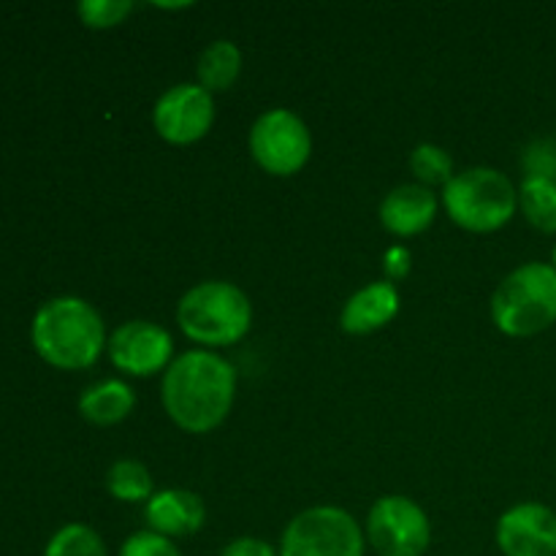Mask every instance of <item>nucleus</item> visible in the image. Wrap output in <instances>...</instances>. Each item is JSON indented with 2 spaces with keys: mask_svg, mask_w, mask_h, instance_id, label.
I'll return each instance as SVG.
<instances>
[{
  "mask_svg": "<svg viewBox=\"0 0 556 556\" xmlns=\"http://www.w3.org/2000/svg\"><path fill=\"white\" fill-rule=\"evenodd\" d=\"M152 125L168 144H195L215 125V98L201 85H174L157 98Z\"/></svg>",
  "mask_w": 556,
  "mask_h": 556,
  "instance_id": "1a4fd4ad",
  "label": "nucleus"
},
{
  "mask_svg": "<svg viewBox=\"0 0 556 556\" xmlns=\"http://www.w3.org/2000/svg\"><path fill=\"white\" fill-rule=\"evenodd\" d=\"M250 155L271 177H293L313 155L307 123L291 109H269L250 128Z\"/></svg>",
  "mask_w": 556,
  "mask_h": 556,
  "instance_id": "0eeeda50",
  "label": "nucleus"
},
{
  "mask_svg": "<svg viewBox=\"0 0 556 556\" xmlns=\"http://www.w3.org/2000/svg\"><path fill=\"white\" fill-rule=\"evenodd\" d=\"M43 556H109L106 543L92 527L65 525L52 535Z\"/></svg>",
  "mask_w": 556,
  "mask_h": 556,
  "instance_id": "6ab92c4d",
  "label": "nucleus"
},
{
  "mask_svg": "<svg viewBox=\"0 0 556 556\" xmlns=\"http://www.w3.org/2000/svg\"><path fill=\"white\" fill-rule=\"evenodd\" d=\"M380 226L394 237H418L438 215V199L424 185H400L380 201Z\"/></svg>",
  "mask_w": 556,
  "mask_h": 556,
  "instance_id": "ddd939ff",
  "label": "nucleus"
},
{
  "mask_svg": "<svg viewBox=\"0 0 556 556\" xmlns=\"http://www.w3.org/2000/svg\"><path fill=\"white\" fill-rule=\"evenodd\" d=\"M410 266H413V255H410V250L405 248V244H394V248L386 250L383 269H386V277H389V282L407 277Z\"/></svg>",
  "mask_w": 556,
  "mask_h": 556,
  "instance_id": "393cba45",
  "label": "nucleus"
},
{
  "mask_svg": "<svg viewBox=\"0 0 556 556\" xmlns=\"http://www.w3.org/2000/svg\"><path fill=\"white\" fill-rule=\"evenodd\" d=\"M147 530L155 535L168 538H188L204 527L206 505L204 500L188 489H163L150 497L144 505Z\"/></svg>",
  "mask_w": 556,
  "mask_h": 556,
  "instance_id": "f8f14e48",
  "label": "nucleus"
},
{
  "mask_svg": "<svg viewBox=\"0 0 556 556\" xmlns=\"http://www.w3.org/2000/svg\"><path fill=\"white\" fill-rule=\"evenodd\" d=\"M400 313V291L394 282L380 280L362 288L345 302L340 315V326L345 334L367 337L386 329Z\"/></svg>",
  "mask_w": 556,
  "mask_h": 556,
  "instance_id": "4468645a",
  "label": "nucleus"
},
{
  "mask_svg": "<svg viewBox=\"0 0 556 556\" xmlns=\"http://www.w3.org/2000/svg\"><path fill=\"white\" fill-rule=\"evenodd\" d=\"M220 556H280L275 546L264 538H253V535H242V538H233L223 546Z\"/></svg>",
  "mask_w": 556,
  "mask_h": 556,
  "instance_id": "b1692460",
  "label": "nucleus"
},
{
  "mask_svg": "<svg viewBox=\"0 0 556 556\" xmlns=\"http://www.w3.org/2000/svg\"><path fill=\"white\" fill-rule=\"evenodd\" d=\"M136 394L123 380H101L79 396V413L96 427H114L134 413Z\"/></svg>",
  "mask_w": 556,
  "mask_h": 556,
  "instance_id": "2eb2a0df",
  "label": "nucleus"
},
{
  "mask_svg": "<svg viewBox=\"0 0 556 556\" xmlns=\"http://www.w3.org/2000/svg\"><path fill=\"white\" fill-rule=\"evenodd\" d=\"M527 168H530L527 177H546L556 182V144H552V141H541V144L532 147V150L527 152Z\"/></svg>",
  "mask_w": 556,
  "mask_h": 556,
  "instance_id": "5701e85b",
  "label": "nucleus"
},
{
  "mask_svg": "<svg viewBox=\"0 0 556 556\" xmlns=\"http://www.w3.org/2000/svg\"><path fill=\"white\" fill-rule=\"evenodd\" d=\"M195 74H199V85L212 96L231 90L233 81L242 74V52L228 38H217L201 52Z\"/></svg>",
  "mask_w": 556,
  "mask_h": 556,
  "instance_id": "dca6fc26",
  "label": "nucleus"
},
{
  "mask_svg": "<svg viewBox=\"0 0 556 556\" xmlns=\"http://www.w3.org/2000/svg\"><path fill=\"white\" fill-rule=\"evenodd\" d=\"M494 541L503 556H556V514L541 503L514 505L500 516Z\"/></svg>",
  "mask_w": 556,
  "mask_h": 556,
  "instance_id": "9b49d317",
  "label": "nucleus"
},
{
  "mask_svg": "<svg viewBox=\"0 0 556 556\" xmlns=\"http://www.w3.org/2000/svg\"><path fill=\"white\" fill-rule=\"evenodd\" d=\"M364 535L380 556H424L432 543V521L410 497L389 494L372 505Z\"/></svg>",
  "mask_w": 556,
  "mask_h": 556,
  "instance_id": "6e6552de",
  "label": "nucleus"
},
{
  "mask_svg": "<svg viewBox=\"0 0 556 556\" xmlns=\"http://www.w3.org/2000/svg\"><path fill=\"white\" fill-rule=\"evenodd\" d=\"M519 210L532 228L556 233V182L546 177H525L519 188Z\"/></svg>",
  "mask_w": 556,
  "mask_h": 556,
  "instance_id": "f3484780",
  "label": "nucleus"
},
{
  "mask_svg": "<svg viewBox=\"0 0 556 556\" xmlns=\"http://www.w3.org/2000/svg\"><path fill=\"white\" fill-rule=\"evenodd\" d=\"M30 340L49 367L65 372L92 367L109 342L101 313L79 296H58L41 304L33 318Z\"/></svg>",
  "mask_w": 556,
  "mask_h": 556,
  "instance_id": "f03ea898",
  "label": "nucleus"
},
{
  "mask_svg": "<svg viewBox=\"0 0 556 556\" xmlns=\"http://www.w3.org/2000/svg\"><path fill=\"white\" fill-rule=\"evenodd\" d=\"M106 492L119 503H150L155 494L150 467L136 459H119L106 472Z\"/></svg>",
  "mask_w": 556,
  "mask_h": 556,
  "instance_id": "a211bd4d",
  "label": "nucleus"
},
{
  "mask_svg": "<svg viewBox=\"0 0 556 556\" xmlns=\"http://www.w3.org/2000/svg\"><path fill=\"white\" fill-rule=\"evenodd\" d=\"M492 320L503 334L525 340L556 324V269L530 261L510 271L492 296Z\"/></svg>",
  "mask_w": 556,
  "mask_h": 556,
  "instance_id": "20e7f679",
  "label": "nucleus"
},
{
  "mask_svg": "<svg viewBox=\"0 0 556 556\" xmlns=\"http://www.w3.org/2000/svg\"><path fill=\"white\" fill-rule=\"evenodd\" d=\"M106 353L119 372L130 378H150L166 372L174 362V337L152 320H128L109 334Z\"/></svg>",
  "mask_w": 556,
  "mask_h": 556,
  "instance_id": "9d476101",
  "label": "nucleus"
},
{
  "mask_svg": "<svg viewBox=\"0 0 556 556\" xmlns=\"http://www.w3.org/2000/svg\"><path fill=\"white\" fill-rule=\"evenodd\" d=\"M134 3L130 0H85L76 5L81 25L92 27V30H106V27H117L130 16Z\"/></svg>",
  "mask_w": 556,
  "mask_h": 556,
  "instance_id": "412c9836",
  "label": "nucleus"
},
{
  "mask_svg": "<svg viewBox=\"0 0 556 556\" xmlns=\"http://www.w3.org/2000/svg\"><path fill=\"white\" fill-rule=\"evenodd\" d=\"M443 206L451 220L470 233H494L514 220L519 190L508 174L492 166H476L454 174L443 188Z\"/></svg>",
  "mask_w": 556,
  "mask_h": 556,
  "instance_id": "39448f33",
  "label": "nucleus"
},
{
  "mask_svg": "<svg viewBox=\"0 0 556 556\" xmlns=\"http://www.w3.org/2000/svg\"><path fill=\"white\" fill-rule=\"evenodd\" d=\"M117 556H182V554H179V548L174 546V541H168V538L155 535V532L150 530H141L125 538Z\"/></svg>",
  "mask_w": 556,
  "mask_h": 556,
  "instance_id": "4be33fe9",
  "label": "nucleus"
},
{
  "mask_svg": "<svg viewBox=\"0 0 556 556\" xmlns=\"http://www.w3.org/2000/svg\"><path fill=\"white\" fill-rule=\"evenodd\" d=\"M177 324L195 345H237L253 326V304L233 282L206 280L179 299Z\"/></svg>",
  "mask_w": 556,
  "mask_h": 556,
  "instance_id": "7ed1b4c3",
  "label": "nucleus"
},
{
  "mask_svg": "<svg viewBox=\"0 0 556 556\" xmlns=\"http://www.w3.org/2000/svg\"><path fill=\"white\" fill-rule=\"evenodd\" d=\"M237 400V369L212 351H188L163 372L161 402L166 416L188 434L220 427Z\"/></svg>",
  "mask_w": 556,
  "mask_h": 556,
  "instance_id": "f257e3e1",
  "label": "nucleus"
},
{
  "mask_svg": "<svg viewBox=\"0 0 556 556\" xmlns=\"http://www.w3.org/2000/svg\"><path fill=\"white\" fill-rule=\"evenodd\" d=\"M367 535L348 510L318 505L293 516L280 538V556H364Z\"/></svg>",
  "mask_w": 556,
  "mask_h": 556,
  "instance_id": "423d86ee",
  "label": "nucleus"
},
{
  "mask_svg": "<svg viewBox=\"0 0 556 556\" xmlns=\"http://www.w3.org/2000/svg\"><path fill=\"white\" fill-rule=\"evenodd\" d=\"M552 266L556 269V244H554V250H552Z\"/></svg>",
  "mask_w": 556,
  "mask_h": 556,
  "instance_id": "a878e982",
  "label": "nucleus"
},
{
  "mask_svg": "<svg viewBox=\"0 0 556 556\" xmlns=\"http://www.w3.org/2000/svg\"><path fill=\"white\" fill-rule=\"evenodd\" d=\"M410 172L424 188H434V185L445 188L454 179V157L438 144H418L410 152Z\"/></svg>",
  "mask_w": 556,
  "mask_h": 556,
  "instance_id": "aec40b11",
  "label": "nucleus"
}]
</instances>
